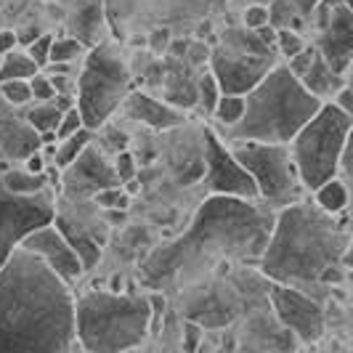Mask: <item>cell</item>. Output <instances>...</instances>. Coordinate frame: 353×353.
Listing matches in <instances>:
<instances>
[{
	"label": "cell",
	"instance_id": "6da1fadb",
	"mask_svg": "<svg viewBox=\"0 0 353 353\" xmlns=\"http://www.w3.org/2000/svg\"><path fill=\"white\" fill-rule=\"evenodd\" d=\"M274 223L276 210L261 199L210 194L199 205L189 229L173 242L159 245L143 261V284L159 292L194 282L221 261L261 263Z\"/></svg>",
	"mask_w": 353,
	"mask_h": 353
},
{
	"label": "cell",
	"instance_id": "7a4b0ae2",
	"mask_svg": "<svg viewBox=\"0 0 353 353\" xmlns=\"http://www.w3.org/2000/svg\"><path fill=\"white\" fill-rule=\"evenodd\" d=\"M74 340L70 284L19 248L0 268V353H67Z\"/></svg>",
	"mask_w": 353,
	"mask_h": 353
},
{
	"label": "cell",
	"instance_id": "3957f363",
	"mask_svg": "<svg viewBox=\"0 0 353 353\" xmlns=\"http://www.w3.org/2000/svg\"><path fill=\"white\" fill-rule=\"evenodd\" d=\"M345 223L319 208L314 199H301L276 212L271 239L261 258V274L268 282L295 287L314 295L327 268L343 265V255L351 245Z\"/></svg>",
	"mask_w": 353,
	"mask_h": 353
},
{
	"label": "cell",
	"instance_id": "277c9868",
	"mask_svg": "<svg viewBox=\"0 0 353 353\" xmlns=\"http://www.w3.org/2000/svg\"><path fill=\"white\" fill-rule=\"evenodd\" d=\"M245 101H248V109L242 123L215 130L226 143L255 141L290 146L324 106V101L311 96L301 80L287 70V64H276L245 96Z\"/></svg>",
	"mask_w": 353,
	"mask_h": 353
},
{
	"label": "cell",
	"instance_id": "5b68a950",
	"mask_svg": "<svg viewBox=\"0 0 353 353\" xmlns=\"http://www.w3.org/2000/svg\"><path fill=\"white\" fill-rule=\"evenodd\" d=\"M74 332L88 353L133 351L152 332L149 298L101 290L85 292L74 301Z\"/></svg>",
	"mask_w": 353,
	"mask_h": 353
},
{
	"label": "cell",
	"instance_id": "8992f818",
	"mask_svg": "<svg viewBox=\"0 0 353 353\" xmlns=\"http://www.w3.org/2000/svg\"><path fill=\"white\" fill-rule=\"evenodd\" d=\"M130 70L114 43H99L85 53L74 101L88 130L99 133L130 93Z\"/></svg>",
	"mask_w": 353,
	"mask_h": 353
},
{
	"label": "cell",
	"instance_id": "52a82bcc",
	"mask_svg": "<svg viewBox=\"0 0 353 353\" xmlns=\"http://www.w3.org/2000/svg\"><path fill=\"white\" fill-rule=\"evenodd\" d=\"M351 128V117L330 101L319 109L316 117L295 136V141L290 143L305 192L314 194L319 186H324L327 181L340 176Z\"/></svg>",
	"mask_w": 353,
	"mask_h": 353
},
{
	"label": "cell",
	"instance_id": "ba28073f",
	"mask_svg": "<svg viewBox=\"0 0 353 353\" xmlns=\"http://www.w3.org/2000/svg\"><path fill=\"white\" fill-rule=\"evenodd\" d=\"M231 154L248 170L255 181L258 199L271 210H284L295 202L305 199V186L298 173V165L292 157V149L284 143H255L234 141L229 143Z\"/></svg>",
	"mask_w": 353,
	"mask_h": 353
},
{
	"label": "cell",
	"instance_id": "9c48e42d",
	"mask_svg": "<svg viewBox=\"0 0 353 353\" xmlns=\"http://www.w3.org/2000/svg\"><path fill=\"white\" fill-rule=\"evenodd\" d=\"M6 168H8V162L0 159V268L21 248L27 234L56 221V199H53L51 189L37 196L11 194L3 186Z\"/></svg>",
	"mask_w": 353,
	"mask_h": 353
},
{
	"label": "cell",
	"instance_id": "30bf717a",
	"mask_svg": "<svg viewBox=\"0 0 353 353\" xmlns=\"http://www.w3.org/2000/svg\"><path fill=\"white\" fill-rule=\"evenodd\" d=\"M308 24L314 27L319 56L332 67V72L345 77L353 61V11L345 6V0H319Z\"/></svg>",
	"mask_w": 353,
	"mask_h": 353
},
{
	"label": "cell",
	"instance_id": "8fae6325",
	"mask_svg": "<svg viewBox=\"0 0 353 353\" xmlns=\"http://www.w3.org/2000/svg\"><path fill=\"white\" fill-rule=\"evenodd\" d=\"M274 67V59L242 51L226 40L215 43L210 53V72L215 74L223 96H248Z\"/></svg>",
	"mask_w": 353,
	"mask_h": 353
},
{
	"label": "cell",
	"instance_id": "7c38bea8",
	"mask_svg": "<svg viewBox=\"0 0 353 353\" xmlns=\"http://www.w3.org/2000/svg\"><path fill=\"white\" fill-rule=\"evenodd\" d=\"M202 136H205V162H208L205 183H208L210 194L236 196V199H258L255 181L248 176V170L231 154L229 143L210 128H205Z\"/></svg>",
	"mask_w": 353,
	"mask_h": 353
},
{
	"label": "cell",
	"instance_id": "4fadbf2b",
	"mask_svg": "<svg viewBox=\"0 0 353 353\" xmlns=\"http://www.w3.org/2000/svg\"><path fill=\"white\" fill-rule=\"evenodd\" d=\"M268 303L279 319V324L298 340L316 343L324 335V308L311 295H305L295 287L274 284L268 290Z\"/></svg>",
	"mask_w": 353,
	"mask_h": 353
},
{
	"label": "cell",
	"instance_id": "5bb4252c",
	"mask_svg": "<svg viewBox=\"0 0 353 353\" xmlns=\"http://www.w3.org/2000/svg\"><path fill=\"white\" fill-rule=\"evenodd\" d=\"M21 250L37 255L56 276H61L67 284H72L74 279H80L83 271H85L80 255L72 250V245L67 242V236L59 231L56 223L40 226V229H35L32 234H27L24 242H21Z\"/></svg>",
	"mask_w": 353,
	"mask_h": 353
},
{
	"label": "cell",
	"instance_id": "9a60e30c",
	"mask_svg": "<svg viewBox=\"0 0 353 353\" xmlns=\"http://www.w3.org/2000/svg\"><path fill=\"white\" fill-rule=\"evenodd\" d=\"M43 149L40 133L27 123L24 109L11 106L0 96V159L3 162H24Z\"/></svg>",
	"mask_w": 353,
	"mask_h": 353
},
{
	"label": "cell",
	"instance_id": "2e32d148",
	"mask_svg": "<svg viewBox=\"0 0 353 353\" xmlns=\"http://www.w3.org/2000/svg\"><path fill=\"white\" fill-rule=\"evenodd\" d=\"M123 114L128 120L149 125L152 130H170L186 123V114L170 104H162L157 99L146 96L141 90H130L123 104Z\"/></svg>",
	"mask_w": 353,
	"mask_h": 353
},
{
	"label": "cell",
	"instance_id": "e0dca14e",
	"mask_svg": "<svg viewBox=\"0 0 353 353\" xmlns=\"http://www.w3.org/2000/svg\"><path fill=\"white\" fill-rule=\"evenodd\" d=\"M301 83L311 96H316L319 101H324V104H330L337 93L345 88V77L332 72V67L321 56H316V61L311 64V70L305 72V77Z\"/></svg>",
	"mask_w": 353,
	"mask_h": 353
},
{
	"label": "cell",
	"instance_id": "ac0fdd59",
	"mask_svg": "<svg viewBox=\"0 0 353 353\" xmlns=\"http://www.w3.org/2000/svg\"><path fill=\"white\" fill-rule=\"evenodd\" d=\"M3 186L17 196H37L51 189V178H48V173H40L37 176V173H30L27 168L8 165L3 170Z\"/></svg>",
	"mask_w": 353,
	"mask_h": 353
},
{
	"label": "cell",
	"instance_id": "d6986e66",
	"mask_svg": "<svg viewBox=\"0 0 353 353\" xmlns=\"http://www.w3.org/2000/svg\"><path fill=\"white\" fill-rule=\"evenodd\" d=\"M67 112H70V109L59 106L56 99H53V101H32L30 106H24L27 123L32 125L40 136H43V133H51V130H59V125H61Z\"/></svg>",
	"mask_w": 353,
	"mask_h": 353
},
{
	"label": "cell",
	"instance_id": "ffe728a7",
	"mask_svg": "<svg viewBox=\"0 0 353 353\" xmlns=\"http://www.w3.org/2000/svg\"><path fill=\"white\" fill-rule=\"evenodd\" d=\"M314 202L324 212L340 218L343 212L348 210V205H351V192H348V186L340 178H332V181H327L324 186H319L316 192H314Z\"/></svg>",
	"mask_w": 353,
	"mask_h": 353
},
{
	"label": "cell",
	"instance_id": "44dd1931",
	"mask_svg": "<svg viewBox=\"0 0 353 353\" xmlns=\"http://www.w3.org/2000/svg\"><path fill=\"white\" fill-rule=\"evenodd\" d=\"M53 223H56V226H59V231L67 236V242L72 245V250L80 255V261H83V268H85V271L99 263V258H101V250H99V245L90 239L85 231L74 229V226H70L67 221H59V218H56Z\"/></svg>",
	"mask_w": 353,
	"mask_h": 353
},
{
	"label": "cell",
	"instance_id": "7402d4cb",
	"mask_svg": "<svg viewBox=\"0 0 353 353\" xmlns=\"http://www.w3.org/2000/svg\"><path fill=\"white\" fill-rule=\"evenodd\" d=\"M268 24L279 32V30H295L303 32V27L308 24V19L301 14V8L292 0H274L268 3Z\"/></svg>",
	"mask_w": 353,
	"mask_h": 353
},
{
	"label": "cell",
	"instance_id": "603a6c76",
	"mask_svg": "<svg viewBox=\"0 0 353 353\" xmlns=\"http://www.w3.org/2000/svg\"><path fill=\"white\" fill-rule=\"evenodd\" d=\"M35 74H40V67L30 59L27 51H14L0 56V83H8V80H32Z\"/></svg>",
	"mask_w": 353,
	"mask_h": 353
},
{
	"label": "cell",
	"instance_id": "cb8c5ba5",
	"mask_svg": "<svg viewBox=\"0 0 353 353\" xmlns=\"http://www.w3.org/2000/svg\"><path fill=\"white\" fill-rule=\"evenodd\" d=\"M93 130L88 128H83L80 133H74L70 139H64V141H59V152H56V159H53V168H59V170H67L72 168L77 159L85 154V149H88L90 143H93Z\"/></svg>",
	"mask_w": 353,
	"mask_h": 353
},
{
	"label": "cell",
	"instance_id": "d4e9b609",
	"mask_svg": "<svg viewBox=\"0 0 353 353\" xmlns=\"http://www.w3.org/2000/svg\"><path fill=\"white\" fill-rule=\"evenodd\" d=\"M245 109H248L245 96H221V101L215 106V114L212 117L218 120L221 130H223V128H234V125L242 123Z\"/></svg>",
	"mask_w": 353,
	"mask_h": 353
},
{
	"label": "cell",
	"instance_id": "484cf974",
	"mask_svg": "<svg viewBox=\"0 0 353 353\" xmlns=\"http://www.w3.org/2000/svg\"><path fill=\"white\" fill-rule=\"evenodd\" d=\"M221 85H218V80H215V74L212 72H205L202 77H199V83H196V104L202 106L208 114H215V106L221 101Z\"/></svg>",
	"mask_w": 353,
	"mask_h": 353
},
{
	"label": "cell",
	"instance_id": "4316f807",
	"mask_svg": "<svg viewBox=\"0 0 353 353\" xmlns=\"http://www.w3.org/2000/svg\"><path fill=\"white\" fill-rule=\"evenodd\" d=\"M0 96L17 109H24L35 101L32 96V85L30 80H8V83H0Z\"/></svg>",
	"mask_w": 353,
	"mask_h": 353
},
{
	"label": "cell",
	"instance_id": "83f0119b",
	"mask_svg": "<svg viewBox=\"0 0 353 353\" xmlns=\"http://www.w3.org/2000/svg\"><path fill=\"white\" fill-rule=\"evenodd\" d=\"M83 56V43L74 37H56L51 48V64H72Z\"/></svg>",
	"mask_w": 353,
	"mask_h": 353
},
{
	"label": "cell",
	"instance_id": "f1b7e54d",
	"mask_svg": "<svg viewBox=\"0 0 353 353\" xmlns=\"http://www.w3.org/2000/svg\"><path fill=\"white\" fill-rule=\"evenodd\" d=\"M305 46H308V43H305L303 32H295V30H279V32H276V48H279V53H282L287 61H290L292 56H298Z\"/></svg>",
	"mask_w": 353,
	"mask_h": 353
},
{
	"label": "cell",
	"instance_id": "f546056e",
	"mask_svg": "<svg viewBox=\"0 0 353 353\" xmlns=\"http://www.w3.org/2000/svg\"><path fill=\"white\" fill-rule=\"evenodd\" d=\"M53 40H56V37H53V35H37L35 40L30 43V48H27V53H30V59L35 61V64H37V67H40V70L51 64V48H53Z\"/></svg>",
	"mask_w": 353,
	"mask_h": 353
},
{
	"label": "cell",
	"instance_id": "4dcf8cb0",
	"mask_svg": "<svg viewBox=\"0 0 353 353\" xmlns=\"http://www.w3.org/2000/svg\"><path fill=\"white\" fill-rule=\"evenodd\" d=\"M316 56H319L316 46H305L298 56H292V59H290V61H284V64H287V70L292 72L298 80H303V77H305V72L311 70V64L316 61Z\"/></svg>",
	"mask_w": 353,
	"mask_h": 353
},
{
	"label": "cell",
	"instance_id": "1f68e13d",
	"mask_svg": "<svg viewBox=\"0 0 353 353\" xmlns=\"http://www.w3.org/2000/svg\"><path fill=\"white\" fill-rule=\"evenodd\" d=\"M242 24H245V30H252V32H258L261 27H268V6L263 3L248 6L242 14Z\"/></svg>",
	"mask_w": 353,
	"mask_h": 353
},
{
	"label": "cell",
	"instance_id": "d6a6232c",
	"mask_svg": "<svg viewBox=\"0 0 353 353\" xmlns=\"http://www.w3.org/2000/svg\"><path fill=\"white\" fill-rule=\"evenodd\" d=\"M83 128H85V123H83L80 109H77V106H72L70 112L64 114V120H61V125H59L56 136H59V141H64V139H70V136H74V133H80Z\"/></svg>",
	"mask_w": 353,
	"mask_h": 353
},
{
	"label": "cell",
	"instance_id": "836d02e7",
	"mask_svg": "<svg viewBox=\"0 0 353 353\" xmlns=\"http://www.w3.org/2000/svg\"><path fill=\"white\" fill-rule=\"evenodd\" d=\"M30 85H32V96H35V101H53L56 99V88H53L51 77L48 74H35L32 80H30Z\"/></svg>",
	"mask_w": 353,
	"mask_h": 353
},
{
	"label": "cell",
	"instance_id": "e575fe53",
	"mask_svg": "<svg viewBox=\"0 0 353 353\" xmlns=\"http://www.w3.org/2000/svg\"><path fill=\"white\" fill-rule=\"evenodd\" d=\"M101 130H104V146H109V149H112V152H117V154L128 152V136H125L120 128H114V125H104Z\"/></svg>",
	"mask_w": 353,
	"mask_h": 353
},
{
	"label": "cell",
	"instance_id": "d590c367",
	"mask_svg": "<svg viewBox=\"0 0 353 353\" xmlns=\"http://www.w3.org/2000/svg\"><path fill=\"white\" fill-rule=\"evenodd\" d=\"M114 173H117V178H120V183H128V181H133V178H136V159H133V154H130V152L117 154Z\"/></svg>",
	"mask_w": 353,
	"mask_h": 353
},
{
	"label": "cell",
	"instance_id": "8d00e7d4",
	"mask_svg": "<svg viewBox=\"0 0 353 353\" xmlns=\"http://www.w3.org/2000/svg\"><path fill=\"white\" fill-rule=\"evenodd\" d=\"M125 189L120 186H112V189H101V192H96L93 194V202L99 205V208H104V210H117V202L123 199Z\"/></svg>",
	"mask_w": 353,
	"mask_h": 353
},
{
	"label": "cell",
	"instance_id": "74e56055",
	"mask_svg": "<svg viewBox=\"0 0 353 353\" xmlns=\"http://www.w3.org/2000/svg\"><path fill=\"white\" fill-rule=\"evenodd\" d=\"M199 343H202V327L196 321H186L183 324V351L199 353Z\"/></svg>",
	"mask_w": 353,
	"mask_h": 353
},
{
	"label": "cell",
	"instance_id": "f35d334b",
	"mask_svg": "<svg viewBox=\"0 0 353 353\" xmlns=\"http://www.w3.org/2000/svg\"><path fill=\"white\" fill-rule=\"evenodd\" d=\"M149 298V305H152V332H157L159 330V319H162V311H165V305H168V301H165V295L162 292H149L146 295Z\"/></svg>",
	"mask_w": 353,
	"mask_h": 353
},
{
	"label": "cell",
	"instance_id": "ab89813d",
	"mask_svg": "<svg viewBox=\"0 0 353 353\" xmlns=\"http://www.w3.org/2000/svg\"><path fill=\"white\" fill-rule=\"evenodd\" d=\"M332 104H335L340 112H345V114L353 120V90L348 88V85H345V88L340 90L335 99H332Z\"/></svg>",
	"mask_w": 353,
	"mask_h": 353
},
{
	"label": "cell",
	"instance_id": "60d3db41",
	"mask_svg": "<svg viewBox=\"0 0 353 353\" xmlns=\"http://www.w3.org/2000/svg\"><path fill=\"white\" fill-rule=\"evenodd\" d=\"M19 43H21V40H19V35L14 32V30H0V56L14 53Z\"/></svg>",
	"mask_w": 353,
	"mask_h": 353
},
{
	"label": "cell",
	"instance_id": "b9f144b4",
	"mask_svg": "<svg viewBox=\"0 0 353 353\" xmlns=\"http://www.w3.org/2000/svg\"><path fill=\"white\" fill-rule=\"evenodd\" d=\"M340 173L353 181V128H351V136H348V146H345V154H343V168H340Z\"/></svg>",
	"mask_w": 353,
	"mask_h": 353
},
{
	"label": "cell",
	"instance_id": "7bdbcfd3",
	"mask_svg": "<svg viewBox=\"0 0 353 353\" xmlns=\"http://www.w3.org/2000/svg\"><path fill=\"white\" fill-rule=\"evenodd\" d=\"M345 282V268L343 265H332V268H327L324 271V276H321V284L324 287H330V284H340Z\"/></svg>",
	"mask_w": 353,
	"mask_h": 353
},
{
	"label": "cell",
	"instance_id": "ee69618b",
	"mask_svg": "<svg viewBox=\"0 0 353 353\" xmlns=\"http://www.w3.org/2000/svg\"><path fill=\"white\" fill-rule=\"evenodd\" d=\"M189 61H194V64H202V61H210V48L205 46V43H196V46H189Z\"/></svg>",
	"mask_w": 353,
	"mask_h": 353
},
{
	"label": "cell",
	"instance_id": "f6af8a7d",
	"mask_svg": "<svg viewBox=\"0 0 353 353\" xmlns=\"http://www.w3.org/2000/svg\"><path fill=\"white\" fill-rule=\"evenodd\" d=\"M24 168L30 170V173H46V168H48V162H46V157H43V152H35L32 157H27L24 159Z\"/></svg>",
	"mask_w": 353,
	"mask_h": 353
},
{
	"label": "cell",
	"instance_id": "bcb514c9",
	"mask_svg": "<svg viewBox=\"0 0 353 353\" xmlns=\"http://www.w3.org/2000/svg\"><path fill=\"white\" fill-rule=\"evenodd\" d=\"M252 3H263V6H268V3H274V0H252ZM298 8H301V14L305 19L311 17V11H314V6H316L319 0H292Z\"/></svg>",
	"mask_w": 353,
	"mask_h": 353
},
{
	"label": "cell",
	"instance_id": "7dc6e473",
	"mask_svg": "<svg viewBox=\"0 0 353 353\" xmlns=\"http://www.w3.org/2000/svg\"><path fill=\"white\" fill-rule=\"evenodd\" d=\"M255 35L261 37L265 46H268V48H274V46H276V30H274L271 24H268V27H261V30H258Z\"/></svg>",
	"mask_w": 353,
	"mask_h": 353
},
{
	"label": "cell",
	"instance_id": "c3c4849f",
	"mask_svg": "<svg viewBox=\"0 0 353 353\" xmlns=\"http://www.w3.org/2000/svg\"><path fill=\"white\" fill-rule=\"evenodd\" d=\"M343 268H345V271H353V239H351V245H348V250H345V255H343Z\"/></svg>",
	"mask_w": 353,
	"mask_h": 353
},
{
	"label": "cell",
	"instance_id": "681fc988",
	"mask_svg": "<svg viewBox=\"0 0 353 353\" xmlns=\"http://www.w3.org/2000/svg\"><path fill=\"white\" fill-rule=\"evenodd\" d=\"M123 189H125V194H139L141 192V186H139V181L133 178V181H128V183H123Z\"/></svg>",
	"mask_w": 353,
	"mask_h": 353
},
{
	"label": "cell",
	"instance_id": "f907efd6",
	"mask_svg": "<svg viewBox=\"0 0 353 353\" xmlns=\"http://www.w3.org/2000/svg\"><path fill=\"white\" fill-rule=\"evenodd\" d=\"M345 85L353 90V61H351V67H348V72H345Z\"/></svg>",
	"mask_w": 353,
	"mask_h": 353
},
{
	"label": "cell",
	"instance_id": "816d5d0a",
	"mask_svg": "<svg viewBox=\"0 0 353 353\" xmlns=\"http://www.w3.org/2000/svg\"><path fill=\"white\" fill-rule=\"evenodd\" d=\"M345 6H348V8L353 11V0H345Z\"/></svg>",
	"mask_w": 353,
	"mask_h": 353
},
{
	"label": "cell",
	"instance_id": "f5cc1de1",
	"mask_svg": "<svg viewBox=\"0 0 353 353\" xmlns=\"http://www.w3.org/2000/svg\"><path fill=\"white\" fill-rule=\"evenodd\" d=\"M125 353H141V351H139V348H133V351H125Z\"/></svg>",
	"mask_w": 353,
	"mask_h": 353
},
{
	"label": "cell",
	"instance_id": "db71d44e",
	"mask_svg": "<svg viewBox=\"0 0 353 353\" xmlns=\"http://www.w3.org/2000/svg\"><path fill=\"white\" fill-rule=\"evenodd\" d=\"M67 353H72V351H67Z\"/></svg>",
	"mask_w": 353,
	"mask_h": 353
}]
</instances>
